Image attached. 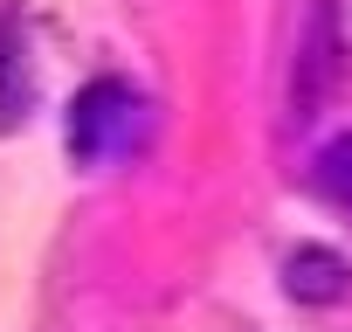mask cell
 <instances>
[{"label": "cell", "instance_id": "obj_4", "mask_svg": "<svg viewBox=\"0 0 352 332\" xmlns=\"http://www.w3.org/2000/svg\"><path fill=\"white\" fill-rule=\"evenodd\" d=\"M311 180H318V194H324V201L352 208V132H345V138H331V145L318 152V166H311Z\"/></svg>", "mask_w": 352, "mask_h": 332}, {"label": "cell", "instance_id": "obj_1", "mask_svg": "<svg viewBox=\"0 0 352 332\" xmlns=\"http://www.w3.org/2000/svg\"><path fill=\"white\" fill-rule=\"evenodd\" d=\"M145 125H152L145 97L118 76H97L69 104V152H76V166H118L124 152L145 145Z\"/></svg>", "mask_w": 352, "mask_h": 332}, {"label": "cell", "instance_id": "obj_3", "mask_svg": "<svg viewBox=\"0 0 352 332\" xmlns=\"http://www.w3.org/2000/svg\"><path fill=\"white\" fill-rule=\"evenodd\" d=\"M283 284H290V298H304V304H331V298L345 291V263H338L331 249H297Z\"/></svg>", "mask_w": 352, "mask_h": 332}, {"label": "cell", "instance_id": "obj_2", "mask_svg": "<svg viewBox=\"0 0 352 332\" xmlns=\"http://www.w3.org/2000/svg\"><path fill=\"white\" fill-rule=\"evenodd\" d=\"M345 76V28H338V0H311V14L297 28V63H290V125H311Z\"/></svg>", "mask_w": 352, "mask_h": 332}]
</instances>
